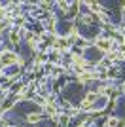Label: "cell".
Here are the masks:
<instances>
[{
	"instance_id": "6da1fadb",
	"label": "cell",
	"mask_w": 125,
	"mask_h": 127,
	"mask_svg": "<svg viewBox=\"0 0 125 127\" xmlns=\"http://www.w3.org/2000/svg\"><path fill=\"white\" fill-rule=\"evenodd\" d=\"M93 46L97 49H100V51L106 55L108 51H112V48H114V38L112 36H108V34H104L102 31H100V34L97 38H95V42H93Z\"/></svg>"
},
{
	"instance_id": "7a4b0ae2",
	"label": "cell",
	"mask_w": 125,
	"mask_h": 127,
	"mask_svg": "<svg viewBox=\"0 0 125 127\" xmlns=\"http://www.w3.org/2000/svg\"><path fill=\"white\" fill-rule=\"evenodd\" d=\"M82 49H83V57L87 59V63L93 64V66L104 57V53L100 51V49H97L95 46H82Z\"/></svg>"
},
{
	"instance_id": "3957f363",
	"label": "cell",
	"mask_w": 125,
	"mask_h": 127,
	"mask_svg": "<svg viewBox=\"0 0 125 127\" xmlns=\"http://www.w3.org/2000/svg\"><path fill=\"white\" fill-rule=\"evenodd\" d=\"M6 44H8L11 49L19 51L21 44H23V38L19 36V29H17V27H11L10 31L6 32Z\"/></svg>"
},
{
	"instance_id": "277c9868",
	"label": "cell",
	"mask_w": 125,
	"mask_h": 127,
	"mask_svg": "<svg viewBox=\"0 0 125 127\" xmlns=\"http://www.w3.org/2000/svg\"><path fill=\"white\" fill-rule=\"evenodd\" d=\"M116 84H118V82H116ZM116 84L114 82H97V84L93 85V89L99 97H110L116 91Z\"/></svg>"
},
{
	"instance_id": "5b68a950",
	"label": "cell",
	"mask_w": 125,
	"mask_h": 127,
	"mask_svg": "<svg viewBox=\"0 0 125 127\" xmlns=\"http://www.w3.org/2000/svg\"><path fill=\"white\" fill-rule=\"evenodd\" d=\"M23 120H25V123H29V125L38 127L44 120H47V118L42 114V110H29L25 116H23Z\"/></svg>"
},
{
	"instance_id": "8992f818",
	"label": "cell",
	"mask_w": 125,
	"mask_h": 127,
	"mask_svg": "<svg viewBox=\"0 0 125 127\" xmlns=\"http://www.w3.org/2000/svg\"><path fill=\"white\" fill-rule=\"evenodd\" d=\"M82 8H87V11L91 13H100L104 10V4L97 0H82Z\"/></svg>"
},
{
	"instance_id": "52a82bcc",
	"label": "cell",
	"mask_w": 125,
	"mask_h": 127,
	"mask_svg": "<svg viewBox=\"0 0 125 127\" xmlns=\"http://www.w3.org/2000/svg\"><path fill=\"white\" fill-rule=\"evenodd\" d=\"M55 11H57V15H61L62 19H66L68 11H70V2H68V0H57V2H55Z\"/></svg>"
},
{
	"instance_id": "ba28073f",
	"label": "cell",
	"mask_w": 125,
	"mask_h": 127,
	"mask_svg": "<svg viewBox=\"0 0 125 127\" xmlns=\"http://www.w3.org/2000/svg\"><path fill=\"white\" fill-rule=\"evenodd\" d=\"M120 118L116 114H106L104 116V127H120Z\"/></svg>"
},
{
	"instance_id": "9c48e42d",
	"label": "cell",
	"mask_w": 125,
	"mask_h": 127,
	"mask_svg": "<svg viewBox=\"0 0 125 127\" xmlns=\"http://www.w3.org/2000/svg\"><path fill=\"white\" fill-rule=\"evenodd\" d=\"M57 127H72V118L68 116V114H64V112H61Z\"/></svg>"
},
{
	"instance_id": "30bf717a",
	"label": "cell",
	"mask_w": 125,
	"mask_h": 127,
	"mask_svg": "<svg viewBox=\"0 0 125 127\" xmlns=\"http://www.w3.org/2000/svg\"><path fill=\"white\" fill-rule=\"evenodd\" d=\"M83 99H85V101H89V102H95L97 99H99V95L95 93V89H93V87H85V93H83Z\"/></svg>"
},
{
	"instance_id": "8fae6325",
	"label": "cell",
	"mask_w": 125,
	"mask_h": 127,
	"mask_svg": "<svg viewBox=\"0 0 125 127\" xmlns=\"http://www.w3.org/2000/svg\"><path fill=\"white\" fill-rule=\"evenodd\" d=\"M104 57H106V61H108L110 64H120V61H118V51H108Z\"/></svg>"
},
{
	"instance_id": "7c38bea8",
	"label": "cell",
	"mask_w": 125,
	"mask_h": 127,
	"mask_svg": "<svg viewBox=\"0 0 125 127\" xmlns=\"http://www.w3.org/2000/svg\"><path fill=\"white\" fill-rule=\"evenodd\" d=\"M116 87H118V91H120V95L125 97V80H123V82H118V84H116Z\"/></svg>"
},
{
	"instance_id": "4fadbf2b",
	"label": "cell",
	"mask_w": 125,
	"mask_h": 127,
	"mask_svg": "<svg viewBox=\"0 0 125 127\" xmlns=\"http://www.w3.org/2000/svg\"><path fill=\"white\" fill-rule=\"evenodd\" d=\"M118 61H120V63H125V51H118Z\"/></svg>"
},
{
	"instance_id": "5bb4252c",
	"label": "cell",
	"mask_w": 125,
	"mask_h": 127,
	"mask_svg": "<svg viewBox=\"0 0 125 127\" xmlns=\"http://www.w3.org/2000/svg\"><path fill=\"white\" fill-rule=\"evenodd\" d=\"M74 127H87V125H83V123H80V125H74Z\"/></svg>"
},
{
	"instance_id": "9a60e30c",
	"label": "cell",
	"mask_w": 125,
	"mask_h": 127,
	"mask_svg": "<svg viewBox=\"0 0 125 127\" xmlns=\"http://www.w3.org/2000/svg\"><path fill=\"white\" fill-rule=\"evenodd\" d=\"M121 99H123V101H125V97H121Z\"/></svg>"
}]
</instances>
